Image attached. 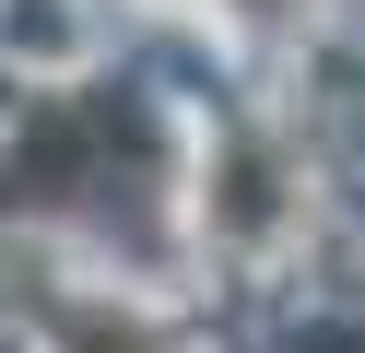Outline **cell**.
Wrapping results in <instances>:
<instances>
[{"label":"cell","instance_id":"cell-2","mask_svg":"<svg viewBox=\"0 0 365 353\" xmlns=\"http://www.w3.org/2000/svg\"><path fill=\"white\" fill-rule=\"evenodd\" d=\"M212 224H224V235H271V224H283V165H271L259 141H236V153H224V188H212Z\"/></svg>","mask_w":365,"mask_h":353},{"label":"cell","instance_id":"cell-4","mask_svg":"<svg viewBox=\"0 0 365 353\" xmlns=\"http://www.w3.org/2000/svg\"><path fill=\"white\" fill-rule=\"evenodd\" d=\"M294 353H365V342H354V329H307Z\"/></svg>","mask_w":365,"mask_h":353},{"label":"cell","instance_id":"cell-1","mask_svg":"<svg viewBox=\"0 0 365 353\" xmlns=\"http://www.w3.org/2000/svg\"><path fill=\"white\" fill-rule=\"evenodd\" d=\"M106 165H153L142 106H118V94H59V106H36V130L0 153V212H48V200H71V188H95Z\"/></svg>","mask_w":365,"mask_h":353},{"label":"cell","instance_id":"cell-3","mask_svg":"<svg viewBox=\"0 0 365 353\" xmlns=\"http://www.w3.org/2000/svg\"><path fill=\"white\" fill-rule=\"evenodd\" d=\"M59 342H71V353H165V329H153V318H130V306H59Z\"/></svg>","mask_w":365,"mask_h":353}]
</instances>
